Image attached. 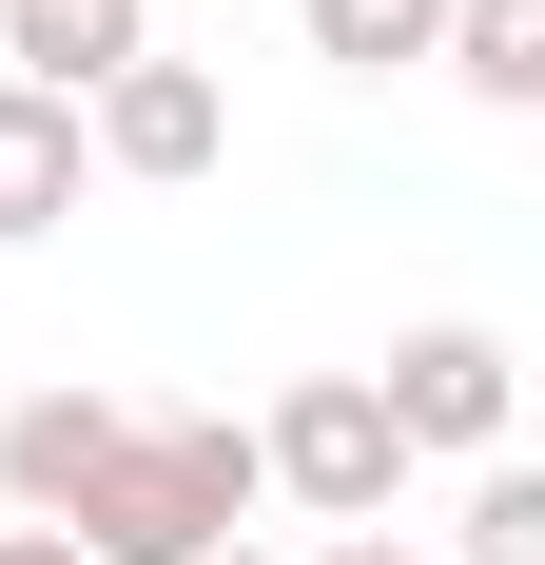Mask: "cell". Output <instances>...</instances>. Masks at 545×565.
<instances>
[{
	"label": "cell",
	"mask_w": 545,
	"mask_h": 565,
	"mask_svg": "<svg viewBox=\"0 0 545 565\" xmlns=\"http://www.w3.org/2000/svg\"><path fill=\"white\" fill-rule=\"evenodd\" d=\"M254 526V429L234 409H117V449L78 468V508H58V546L78 565H195Z\"/></svg>",
	"instance_id": "cell-1"
},
{
	"label": "cell",
	"mask_w": 545,
	"mask_h": 565,
	"mask_svg": "<svg viewBox=\"0 0 545 565\" xmlns=\"http://www.w3.org/2000/svg\"><path fill=\"white\" fill-rule=\"evenodd\" d=\"M254 488H292L312 526H389V488H409V449H389L371 371H292V391H272V429H254Z\"/></svg>",
	"instance_id": "cell-2"
},
{
	"label": "cell",
	"mask_w": 545,
	"mask_h": 565,
	"mask_svg": "<svg viewBox=\"0 0 545 565\" xmlns=\"http://www.w3.org/2000/svg\"><path fill=\"white\" fill-rule=\"evenodd\" d=\"M371 409H389V449H468V468H488V449H506V409H526V371H506V332L429 312V332H389Z\"/></svg>",
	"instance_id": "cell-3"
},
{
	"label": "cell",
	"mask_w": 545,
	"mask_h": 565,
	"mask_svg": "<svg viewBox=\"0 0 545 565\" xmlns=\"http://www.w3.org/2000/svg\"><path fill=\"white\" fill-rule=\"evenodd\" d=\"M78 157H98V175H157V195H175V175H215V157H234L215 58H117L98 98H78Z\"/></svg>",
	"instance_id": "cell-4"
},
{
	"label": "cell",
	"mask_w": 545,
	"mask_h": 565,
	"mask_svg": "<svg viewBox=\"0 0 545 565\" xmlns=\"http://www.w3.org/2000/svg\"><path fill=\"white\" fill-rule=\"evenodd\" d=\"M117 58H157V0H0V78H40V98H98Z\"/></svg>",
	"instance_id": "cell-5"
},
{
	"label": "cell",
	"mask_w": 545,
	"mask_h": 565,
	"mask_svg": "<svg viewBox=\"0 0 545 565\" xmlns=\"http://www.w3.org/2000/svg\"><path fill=\"white\" fill-rule=\"evenodd\" d=\"M98 449H117V391H20V409H0V508H20V526H58Z\"/></svg>",
	"instance_id": "cell-6"
},
{
	"label": "cell",
	"mask_w": 545,
	"mask_h": 565,
	"mask_svg": "<svg viewBox=\"0 0 545 565\" xmlns=\"http://www.w3.org/2000/svg\"><path fill=\"white\" fill-rule=\"evenodd\" d=\"M78 98H40V78H0V254H20V234H58L78 215Z\"/></svg>",
	"instance_id": "cell-7"
},
{
	"label": "cell",
	"mask_w": 545,
	"mask_h": 565,
	"mask_svg": "<svg viewBox=\"0 0 545 565\" xmlns=\"http://www.w3.org/2000/svg\"><path fill=\"white\" fill-rule=\"evenodd\" d=\"M448 78H468V98H488V117H526L545 98V0H448Z\"/></svg>",
	"instance_id": "cell-8"
},
{
	"label": "cell",
	"mask_w": 545,
	"mask_h": 565,
	"mask_svg": "<svg viewBox=\"0 0 545 565\" xmlns=\"http://www.w3.org/2000/svg\"><path fill=\"white\" fill-rule=\"evenodd\" d=\"M429 40H448V0H312V58H351V78H389Z\"/></svg>",
	"instance_id": "cell-9"
},
{
	"label": "cell",
	"mask_w": 545,
	"mask_h": 565,
	"mask_svg": "<svg viewBox=\"0 0 545 565\" xmlns=\"http://www.w3.org/2000/svg\"><path fill=\"white\" fill-rule=\"evenodd\" d=\"M448 565H545V468H468V546H448Z\"/></svg>",
	"instance_id": "cell-10"
},
{
	"label": "cell",
	"mask_w": 545,
	"mask_h": 565,
	"mask_svg": "<svg viewBox=\"0 0 545 565\" xmlns=\"http://www.w3.org/2000/svg\"><path fill=\"white\" fill-rule=\"evenodd\" d=\"M0 565H78V546H58V526H0Z\"/></svg>",
	"instance_id": "cell-11"
},
{
	"label": "cell",
	"mask_w": 545,
	"mask_h": 565,
	"mask_svg": "<svg viewBox=\"0 0 545 565\" xmlns=\"http://www.w3.org/2000/svg\"><path fill=\"white\" fill-rule=\"evenodd\" d=\"M312 565H409V546H389V526H351V546H312Z\"/></svg>",
	"instance_id": "cell-12"
},
{
	"label": "cell",
	"mask_w": 545,
	"mask_h": 565,
	"mask_svg": "<svg viewBox=\"0 0 545 565\" xmlns=\"http://www.w3.org/2000/svg\"><path fill=\"white\" fill-rule=\"evenodd\" d=\"M195 565H272V546H254V526H234V546H195Z\"/></svg>",
	"instance_id": "cell-13"
}]
</instances>
